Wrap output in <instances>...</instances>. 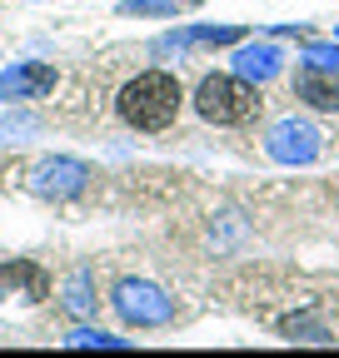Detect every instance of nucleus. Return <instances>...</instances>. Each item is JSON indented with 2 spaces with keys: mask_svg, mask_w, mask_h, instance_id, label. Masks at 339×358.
<instances>
[{
  "mask_svg": "<svg viewBox=\"0 0 339 358\" xmlns=\"http://www.w3.org/2000/svg\"><path fill=\"white\" fill-rule=\"evenodd\" d=\"M265 150L279 164H310V159H319V129L310 120H279L265 134Z\"/></svg>",
  "mask_w": 339,
  "mask_h": 358,
  "instance_id": "nucleus-4",
  "label": "nucleus"
},
{
  "mask_svg": "<svg viewBox=\"0 0 339 358\" xmlns=\"http://www.w3.org/2000/svg\"><path fill=\"white\" fill-rule=\"evenodd\" d=\"M235 70L244 80H270V75H279V50H270V45H249V50L235 55Z\"/></svg>",
  "mask_w": 339,
  "mask_h": 358,
  "instance_id": "nucleus-9",
  "label": "nucleus"
},
{
  "mask_svg": "<svg viewBox=\"0 0 339 358\" xmlns=\"http://www.w3.org/2000/svg\"><path fill=\"white\" fill-rule=\"evenodd\" d=\"M195 110L209 124H249L254 115L265 110V100H260L254 85H244L235 75H205L200 90H195Z\"/></svg>",
  "mask_w": 339,
  "mask_h": 358,
  "instance_id": "nucleus-2",
  "label": "nucleus"
},
{
  "mask_svg": "<svg viewBox=\"0 0 339 358\" xmlns=\"http://www.w3.org/2000/svg\"><path fill=\"white\" fill-rule=\"evenodd\" d=\"M70 343H100V348H115L120 338H110V334H75Z\"/></svg>",
  "mask_w": 339,
  "mask_h": 358,
  "instance_id": "nucleus-12",
  "label": "nucleus"
},
{
  "mask_svg": "<svg viewBox=\"0 0 339 358\" xmlns=\"http://www.w3.org/2000/svg\"><path fill=\"white\" fill-rule=\"evenodd\" d=\"M85 179H90V169H85L80 159H40L35 169H30V179L25 185L35 189V194H80L85 189Z\"/></svg>",
  "mask_w": 339,
  "mask_h": 358,
  "instance_id": "nucleus-5",
  "label": "nucleus"
},
{
  "mask_svg": "<svg viewBox=\"0 0 339 358\" xmlns=\"http://www.w3.org/2000/svg\"><path fill=\"white\" fill-rule=\"evenodd\" d=\"M65 308L75 313V319L95 313V289H90V274H70V284H65Z\"/></svg>",
  "mask_w": 339,
  "mask_h": 358,
  "instance_id": "nucleus-10",
  "label": "nucleus"
},
{
  "mask_svg": "<svg viewBox=\"0 0 339 358\" xmlns=\"http://www.w3.org/2000/svg\"><path fill=\"white\" fill-rule=\"evenodd\" d=\"M180 105H185V90L170 70H140L135 80H125L120 95H115V115L140 134L170 129L180 120Z\"/></svg>",
  "mask_w": 339,
  "mask_h": 358,
  "instance_id": "nucleus-1",
  "label": "nucleus"
},
{
  "mask_svg": "<svg viewBox=\"0 0 339 358\" xmlns=\"http://www.w3.org/2000/svg\"><path fill=\"white\" fill-rule=\"evenodd\" d=\"M305 65L334 70V75H339V45H310V50H305Z\"/></svg>",
  "mask_w": 339,
  "mask_h": 358,
  "instance_id": "nucleus-11",
  "label": "nucleus"
},
{
  "mask_svg": "<svg viewBox=\"0 0 339 358\" xmlns=\"http://www.w3.org/2000/svg\"><path fill=\"white\" fill-rule=\"evenodd\" d=\"M294 95H300L310 110H324V115H339V75L334 70H294Z\"/></svg>",
  "mask_w": 339,
  "mask_h": 358,
  "instance_id": "nucleus-6",
  "label": "nucleus"
},
{
  "mask_svg": "<svg viewBox=\"0 0 339 358\" xmlns=\"http://www.w3.org/2000/svg\"><path fill=\"white\" fill-rule=\"evenodd\" d=\"M55 90L50 65H15L11 75H0V100H40Z\"/></svg>",
  "mask_w": 339,
  "mask_h": 358,
  "instance_id": "nucleus-8",
  "label": "nucleus"
},
{
  "mask_svg": "<svg viewBox=\"0 0 339 358\" xmlns=\"http://www.w3.org/2000/svg\"><path fill=\"white\" fill-rule=\"evenodd\" d=\"M115 308H120L130 324H140V329L170 324V313H175V303H170L155 284H145V279H125V284L115 289Z\"/></svg>",
  "mask_w": 339,
  "mask_h": 358,
  "instance_id": "nucleus-3",
  "label": "nucleus"
},
{
  "mask_svg": "<svg viewBox=\"0 0 339 358\" xmlns=\"http://www.w3.org/2000/svg\"><path fill=\"white\" fill-rule=\"evenodd\" d=\"M46 268L30 264V259H6L0 264V299H11V294H25V303L35 299H46Z\"/></svg>",
  "mask_w": 339,
  "mask_h": 358,
  "instance_id": "nucleus-7",
  "label": "nucleus"
}]
</instances>
